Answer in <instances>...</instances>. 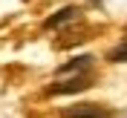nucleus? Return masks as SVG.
I'll return each instance as SVG.
<instances>
[{
    "label": "nucleus",
    "instance_id": "20e7f679",
    "mask_svg": "<svg viewBox=\"0 0 127 118\" xmlns=\"http://www.w3.org/2000/svg\"><path fill=\"white\" fill-rule=\"evenodd\" d=\"M95 63V58L93 55H78V58H72V61H66L61 66V75H75V72H84V75H87V66H93Z\"/></svg>",
    "mask_w": 127,
    "mask_h": 118
},
{
    "label": "nucleus",
    "instance_id": "7ed1b4c3",
    "mask_svg": "<svg viewBox=\"0 0 127 118\" xmlns=\"http://www.w3.org/2000/svg\"><path fill=\"white\" fill-rule=\"evenodd\" d=\"M75 17H78V9L66 6V9H61V12H55V15H49L46 20H43V26H46V29H61V26H66V23H75Z\"/></svg>",
    "mask_w": 127,
    "mask_h": 118
},
{
    "label": "nucleus",
    "instance_id": "f03ea898",
    "mask_svg": "<svg viewBox=\"0 0 127 118\" xmlns=\"http://www.w3.org/2000/svg\"><path fill=\"white\" fill-rule=\"evenodd\" d=\"M61 118H113V115L101 104H72L61 110Z\"/></svg>",
    "mask_w": 127,
    "mask_h": 118
},
{
    "label": "nucleus",
    "instance_id": "39448f33",
    "mask_svg": "<svg viewBox=\"0 0 127 118\" xmlns=\"http://www.w3.org/2000/svg\"><path fill=\"white\" fill-rule=\"evenodd\" d=\"M107 58H110L113 63H119V61H127V40H124V43H119L116 49H110V52H107Z\"/></svg>",
    "mask_w": 127,
    "mask_h": 118
},
{
    "label": "nucleus",
    "instance_id": "f257e3e1",
    "mask_svg": "<svg viewBox=\"0 0 127 118\" xmlns=\"http://www.w3.org/2000/svg\"><path fill=\"white\" fill-rule=\"evenodd\" d=\"M90 84H93L90 75H72V78H66V81H55V84H49L43 92H46V95H72V92L87 89Z\"/></svg>",
    "mask_w": 127,
    "mask_h": 118
}]
</instances>
